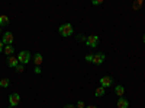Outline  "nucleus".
Wrapping results in <instances>:
<instances>
[{
    "label": "nucleus",
    "mask_w": 145,
    "mask_h": 108,
    "mask_svg": "<svg viewBox=\"0 0 145 108\" xmlns=\"http://www.w3.org/2000/svg\"><path fill=\"white\" fill-rule=\"evenodd\" d=\"M58 32H59V35H61V37H65V38H67V37H71L72 32H74V29H72L71 23H63V25L59 27Z\"/></svg>",
    "instance_id": "obj_1"
},
{
    "label": "nucleus",
    "mask_w": 145,
    "mask_h": 108,
    "mask_svg": "<svg viewBox=\"0 0 145 108\" xmlns=\"http://www.w3.org/2000/svg\"><path fill=\"white\" fill-rule=\"evenodd\" d=\"M18 62L20 63V64H28L29 62H31V53L28 51V50H23V51H20L19 54H18Z\"/></svg>",
    "instance_id": "obj_2"
},
{
    "label": "nucleus",
    "mask_w": 145,
    "mask_h": 108,
    "mask_svg": "<svg viewBox=\"0 0 145 108\" xmlns=\"http://www.w3.org/2000/svg\"><path fill=\"white\" fill-rule=\"evenodd\" d=\"M84 42H86V45L90 47V48H94V47L99 45V37L97 35H89V37L84 40Z\"/></svg>",
    "instance_id": "obj_3"
},
{
    "label": "nucleus",
    "mask_w": 145,
    "mask_h": 108,
    "mask_svg": "<svg viewBox=\"0 0 145 108\" xmlns=\"http://www.w3.org/2000/svg\"><path fill=\"white\" fill-rule=\"evenodd\" d=\"M19 102H20V95H19V93H15V92H13V93L9 95V107H10V108L18 107Z\"/></svg>",
    "instance_id": "obj_4"
},
{
    "label": "nucleus",
    "mask_w": 145,
    "mask_h": 108,
    "mask_svg": "<svg viewBox=\"0 0 145 108\" xmlns=\"http://www.w3.org/2000/svg\"><path fill=\"white\" fill-rule=\"evenodd\" d=\"M13 41H15V35L12 34V32H5V34H3L2 42H3L5 45H13Z\"/></svg>",
    "instance_id": "obj_5"
},
{
    "label": "nucleus",
    "mask_w": 145,
    "mask_h": 108,
    "mask_svg": "<svg viewBox=\"0 0 145 108\" xmlns=\"http://www.w3.org/2000/svg\"><path fill=\"white\" fill-rule=\"evenodd\" d=\"M100 86L102 88H109V86H112L113 85V78L112 76H103V78H100Z\"/></svg>",
    "instance_id": "obj_6"
},
{
    "label": "nucleus",
    "mask_w": 145,
    "mask_h": 108,
    "mask_svg": "<svg viewBox=\"0 0 145 108\" xmlns=\"http://www.w3.org/2000/svg\"><path fill=\"white\" fill-rule=\"evenodd\" d=\"M105 58H106V56H105L103 53H96V54L93 56V64H96V66L102 64V63L105 62Z\"/></svg>",
    "instance_id": "obj_7"
},
{
    "label": "nucleus",
    "mask_w": 145,
    "mask_h": 108,
    "mask_svg": "<svg viewBox=\"0 0 145 108\" xmlns=\"http://www.w3.org/2000/svg\"><path fill=\"white\" fill-rule=\"evenodd\" d=\"M6 63H7V66H9V67H12V69H15V67L19 64V62H18V57H15V56H9Z\"/></svg>",
    "instance_id": "obj_8"
},
{
    "label": "nucleus",
    "mask_w": 145,
    "mask_h": 108,
    "mask_svg": "<svg viewBox=\"0 0 145 108\" xmlns=\"http://www.w3.org/2000/svg\"><path fill=\"white\" fill-rule=\"evenodd\" d=\"M116 105H118V108H128L129 107V101L126 98H119Z\"/></svg>",
    "instance_id": "obj_9"
},
{
    "label": "nucleus",
    "mask_w": 145,
    "mask_h": 108,
    "mask_svg": "<svg viewBox=\"0 0 145 108\" xmlns=\"http://www.w3.org/2000/svg\"><path fill=\"white\" fill-rule=\"evenodd\" d=\"M42 62H44L42 54H41V53H36V54L33 56V63H35V66H39V67H41Z\"/></svg>",
    "instance_id": "obj_10"
},
{
    "label": "nucleus",
    "mask_w": 145,
    "mask_h": 108,
    "mask_svg": "<svg viewBox=\"0 0 145 108\" xmlns=\"http://www.w3.org/2000/svg\"><path fill=\"white\" fill-rule=\"evenodd\" d=\"M115 93L118 95L119 98H123V95H125V88L122 85H116L115 86Z\"/></svg>",
    "instance_id": "obj_11"
},
{
    "label": "nucleus",
    "mask_w": 145,
    "mask_h": 108,
    "mask_svg": "<svg viewBox=\"0 0 145 108\" xmlns=\"http://www.w3.org/2000/svg\"><path fill=\"white\" fill-rule=\"evenodd\" d=\"M105 93H106V89H105V88H102V86L96 88V91H94V95H96V97H97V98H102Z\"/></svg>",
    "instance_id": "obj_12"
},
{
    "label": "nucleus",
    "mask_w": 145,
    "mask_h": 108,
    "mask_svg": "<svg viewBox=\"0 0 145 108\" xmlns=\"http://www.w3.org/2000/svg\"><path fill=\"white\" fill-rule=\"evenodd\" d=\"M3 51H5V54H7V57H9V56H13V53H15V47H13V45H6Z\"/></svg>",
    "instance_id": "obj_13"
},
{
    "label": "nucleus",
    "mask_w": 145,
    "mask_h": 108,
    "mask_svg": "<svg viewBox=\"0 0 145 108\" xmlns=\"http://www.w3.org/2000/svg\"><path fill=\"white\" fill-rule=\"evenodd\" d=\"M9 25V16L0 15V27H7Z\"/></svg>",
    "instance_id": "obj_14"
},
{
    "label": "nucleus",
    "mask_w": 145,
    "mask_h": 108,
    "mask_svg": "<svg viewBox=\"0 0 145 108\" xmlns=\"http://www.w3.org/2000/svg\"><path fill=\"white\" fill-rule=\"evenodd\" d=\"M9 85H10L9 79H2V80H0V88H7Z\"/></svg>",
    "instance_id": "obj_15"
},
{
    "label": "nucleus",
    "mask_w": 145,
    "mask_h": 108,
    "mask_svg": "<svg viewBox=\"0 0 145 108\" xmlns=\"http://www.w3.org/2000/svg\"><path fill=\"white\" fill-rule=\"evenodd\" d=\"M139 7H142V0H138V2L134 3V9H135V10H138Z\"/></svg>",
    "instance_id": "obj_16"
},
{
    "label": "nucleus",
    "mask_w": 145,
    "mask_h": 108,
    "mask_svg": "<svg viewBox=\"0 0 145 108\" xmlns=\"http://www.w3.org/2000/svg\"><path fill=\"white\" fill-rule=\"evenodd\" d=\"M93 56L94 54H87L86 57H84V60H86L87 63H93Z\"/></svg>",
    "instance_id": "obj_17"
},
{
    "label": "nucleus",
    "mask_w": 145,
    "mask_h": 108,
    "mask_svg": "<svg viewBox=\"0 0 145 108\" xmlns=\"http://www.w3.org/2000/svg\"><path fill=\"white\" fill-rule=\"evenodd\" d=\"M23 67H25V66H23V64H20V63H19V64H18V66L15 67V70L18 72V73H22V72H23Z\"/></svg>",
    "instance_id": "obj_18"
},
{
    "label": "nucleus",
    "mask_w": 145,
    "mask_h": 108,
    "mask_svg": "<svg viewBox=\"0 0 145 108\" xmlns=\"http://www.w3.org/2000/svg\"><path fill=\"white\" fill-rule=\"evenodd\" d=\"M76 108H86V104H84L83 101H78V102L76 104Z\"/></svg>",
    "instance_id": "obj_19"
},
{
    "label": "nucleus",
    "mask_w": 145,
    "mask_h": 108,
    "mask_svg": "<svg viewBox=\"0 0 145 108\" xmlns=\"http://www.w3.org/2000/svg\"><path fill=\"white\" fill-rule=\"evenodd\" d=\"M103 2H102V0H93V2H91V5L93 6H100Z\"/></svg>",
    "instance_id": "obj_20"
},
{
    "label": "nucleus",
    "mask_w": 145,
    "mask_h": 108,
    "mask_svg": "<svg viewBox=\"0 0 145 108\" xmlns=\"http://www.w3.org/2000/svg\"><path fill=\"white\" fill-rule=\"evenodd\" d=\"M33 72H35V73H36V75H41V72H42V69H41L39 66H35V69H33Z\"/></svg>",
    "instance_id": "obj_21"
},
{
    "label": "nucleus",
    "mask_w": 145,
    "mask_h": 108,
    "mask_svg": "<svg viewBox=\"0 0 145 108\" xmlns=\"http://www.w3.org/2000/svg\"><path fill=\"white\" fill-rule=\"evenodd\" d=\"M5 50V47H3V42H2V40H0V53H2Z\"/></svg>",
    "instance_id": "obj_22"
},
{
    "label": "nucleus",
    "mask_w": 145,
    "mask_h": 108,
    "mask_svg": "<svg viewBox=\"0 0 145 108\" xmlns=\"http://www.w3.org/2000/svg\"><path fill=\"white\" fill-rule=\"evenodd\" d=\"M64 108H76V107H74V105H70V104H67Z\"/></svg>",
    "instance_id": "obj_23"
},
{
    "label": "nucleus",
    "mask_w": 145,
    "mask_h": 108,
    "mask_svg": "<svg viewBox=\"0 0 145 108\" xmlns=\"http://www.w3.org/2000/svg\"><path fill=\"white\" fill-rule=\"evenodd\" d=\"M86 108H97V107H96V105H87Z\"/></svg>",
    "instance_id": "obj_24"
},
{
    "label": "nucleus",
    "mask_w": 145,
    "mask_h": 108,
    "mask_svg": "<svg viewBox=\"0 0 145 108\" xmlns=\"http://www.w3.org/2000/svg\"><path fill=\"white\" fill-rule=\"evenodd\" d=\"M142 41H144V42H145V35H144V37H142Z\"/></svg>",
    "instance_id": "obj_25"
},
{
    "label": "nucleus",
    "mask_w": 145,
    "mask_h": 108,
    "mask_svg": "<svg viewBox=\"0 0 145 108\" xmlns=\"http://www.w3.org/2000/svg\"><path fill=\"white\" fill-rule=\"evenodd\" d=\"M0 34H2V27H0Z\"/></svg>",
    "instance_id": "obj_26"
}]
</instances>
